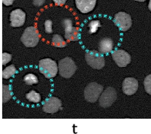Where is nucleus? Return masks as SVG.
I'll list each match as a JSON object with an SVG mask.
<instances>
[{
	"mask_svg": "<svg viewBox=\"0 0 151 134\" xmlns=\"http://www.w3.org/2000/svg\"><path fill=\"white\" fill-rule=\"evenodd\" d=\"M122 90L126 95H134L138 90V81L134 77L126 78L123 81Z\"/></svg>",
	"mask_w": 151,
	"mask_h": 134,
	"instance_id": "obj_12",
	"label": "nucleus"
},
{
	"mask_svg": "<svg viewBox=\"0 0 151 134\" xmlns=\"http://www.w3.org/2000/svg\"><path fill=\"white\" fill-rule=\"evenodd\" d=\"M24 81L28 85H33L38 83V78L33 74H28L24 77Z\"/></svg>",
	"mask_w": 151,
	"mask_h": 134,
	"instance_id": "obj_19",
	"label": "nucleus"
},
{
	"mask_svg": "<svg viewBox=\"0 0 151 134\" xmlns=\"http://www.w3.org/2000/svg\"><path fill=\"white\" fill-rule=\"evenodd\" d=\"M99 50L101 54H107L112 51L114 47V42L110 38H103L99 42Z\"/></svg>",
	"mask_w": 151,
	"mask_h": 134,
	"instance_id": "obj_14",
	"label": "nucleus"
},
{
	"mask_svg": "<svg viewBox=\"0 0 151 134\" xmlns=\"http://www.w3.org/2000/svg\"><path fill=\"white\" fill-rule=\"evenodd\" d=\"M85 58L87 64L93 69H101L105 65L104 55L96 50L87 51Z\"/></svg>",
	"mask_w": 151,
	"mask_h": 134,
	"instance_id": "obj_4",
	"label": "nucleus"
},
{
	"mask_svg": "<svg viewBox=\"0 0 151 134\" xmlns=\"http://www.w3.org/2000/svg\"><path fill=\"white\" fill-rule=\"evenodd\" d=\"M62 102L61 100L56 97H50L45 101L42 105L43 112L48 114H54L61 109Z\"/></svg>",
	"mask_w": 151,
	"mask_h": 134,
	"instance_id": "obj_10",
	"label": "nucleus"
},
{
	"mask_svg": "<svg viewBox=\"0 0 151 134\" xmlns=\"http://www.w3.org/2000/svg\"><path fill=\"white\" fill-rule=\"evenodd\" d=\"M117 98L118 94L116 90L112 87H108L100 95L99 104L101 107L108 108L115 102Z\"/></svg>",
	"mask_w": 151,
	"mask_h": 134,
	"instance_id": "obj_6",
	"label": "nucleus"
},
{
	"mask_svg": "<svg viewBox=\"0 0 151 134\" xmlns=\"http://www.w3.org/2000/svg\"><path fill=\"white\" fill-rule=\"evenodd\" d=\"M12 59V55L7 53H2V65H6L8 64Z\"/></svg>",
	"mask_w": 151,
	"mask_h": 134,
	"instance_id": "obj_23",
	"label": "nucleus"
},
{
	"mask_svg": "<svg viewBox=\"0 0 151 134\" xmlns=\"http://www.w3.org/2000/svg\"><path fill=\"white\" fill-rule=\"evenodd\" d=\"M45 32L47 34L53 33V22L50 20H47L45 22Z\"/></svg>",
	"mask_w": 151,
	"mask_h": 134,
	"instance_id": "obj_22",
	"label": "nucleus"
},
{
	"mask_svg": "<svg viewBox=\"0 0 151 134\" xmlns=\"http://www.w3.org/2000/svg\"><path fill=\"white\" fill-rule=\"evenodd\" d=\"M40 72L47 79L55 77L58 73L56 62L50 58H44L39 61Z\"/></svg>",
	"mask_w": 151,
	"mask_h": 134,
	"instance_id": "obj_2",
	"label": "nucleus"
},
{
	"mask_svg": "<svg viewBox=\"0 0 151 134\" xmlns=\"http://www.w3.org/2000/svg\"><path fill=\"white\" fill-rule=\"evenodd\" d=\"M103 90H104L103 86L99 83L95 82L89 83L84 90L85 99L88 102L95 103L99 98Z\"/></svg>",
	"mask_w": 151,
	"mask_h": 134,
	"instance_id": "obj_5",
	"label": "nucleus"
},
{
	"mask_svg": "<svg viewBox=\"0 0 151 134\" xmlns=\"http://www.w3.org/2000/svg\"><path fill=\"white\" fill-rule=\"evenodd\" d=\"M62 25L65 32V38L67 41H78L81 39V32L78 28L72 27V20L69 18L63 20Z\"/></svg>",
	"mask_w": 151,
	"mask_h": 134,
	"instance_id": "obj_7",
	"label": "nucleus"
},
{
	"mask_svg": "<svg viewBox=\"0 0 151 134\" xmlns=\"http://www.w3.org/2000/svg\"><path fill=\"white\" fill-rule=\"evenodd\" d=\"M26 98H27L28 101H29L30 102L35 103V104L40 103L41 101V95L40 93H37L35 90H32L29 93H27Z\"/></svg>",
	"mask_w": 151,
	"mask_h": 134,
	"instance_id": "obj_17",
	"label": "nucleus"
},
{
	"mask_svg": "<svg viewBox=\"0 0 151 134\" xmlns=\"http://www.w3.org/2000/svg\"><path fill=\"white\" fill-rule=\"evenodd\" d=\"M54 2L55 3L56 5H63V4H65L67 1H66V0H63V1H57V0H54Z\"/></svg>",
	"mask_w": 151,
	"mask_h": 134,
	"instance_id": "obj_24",
	"label": "nucleus"
},
{
	"mask_svg": "<svg viewBox=\"0 0 151 134\" xmlns=\"http://www.w3.org/2000/svg\"><path fill=\"white\" fill-rule=\"evenodd\" d=\"M114 23L121 32H126L132 27V17L125 12H119L114 16Z\"/></svg>",
	"mask_w": 151,
	"mask_h": 134,
	"instance_id": "obj_8",
	"label": "nucleus"
},
{
	"mask_svg": "<svg viewBox=\"0 0 151 134\" xmlns=\"http://www.w3.org/2000/svg\"><path fill=\"white\" fill-rule=\"evenodd\" d=\"M40 38V37L37 29L35 27H29L24 30L21 37V40L26 47H34L37 45Z\"/></svg>",
	"mask_w": 151,
	"mask_h": 134,
	"instance_id": "obj_1",
	"label": "nucleus"
},
{
	"mask_svg": "<svg viewBox=\"0 0 151 134\" xmlns=\"http://www.w3.org/2000/svg\"><path fill=\"white\" fill-rule=\"evenodd\" d=\"M52 44L56 47H64L67 46V43L61 35L54 34L52 39Z\"/></svg>",
	"mask_w": 151,
	"mask_h": 134,
	"instance_id": "obj_16",
	"label": "nucleus"
},
{
	"mask_svg": "<svg viewBox=\"0 0 151 134\" xmlns=\"http://www.w3.org/2000/svg\"><path fill=\"white\" fill-rule=\"evenodd\" d=\"M96 0H76L75 4L78 10L83 13H88L92 11L96 6Z\"/></svg>",
	"mask_w": 151,
	"mask_h": 134,
	"instance_id": "obj_13",
	"label": "nucleus"
},
{
	"mask_svg": "<svg viewBox=\"0 0 151 134\" xmlns=\"http://www.w3.org/2000/svg\"><path fill=\"white\" fill-rule=\"evenodd\" d=\"M3 3L6 5H10V4H13V1H3Z\"/></svg>",
	"mask_w": 151,
	"mask_h": 134,
	"instance_id": "obj_25",
	"label": "nucleus"
},
{
	"mask_svg": "<svg viewBox=\"0 0 151 134\" xmlns=\"http://www.w3.org/2000/svg\"><path fill=\"white\" fill-rule=\"evenodd\" d=\"M89 27V34H92L96 33L97 29L99 27H101V23L99 20H94V21H91L90 24H88Z\"/></svg>",
	"mask_w": 151,
	"mask_h": 134,
	"instance_id": "obj_20",
	"label": "nucleus"
},
{
	"mask_svg": "<svg viewBox=\"0 0 151 134\" xmlns=\"http://www.w3.org/2000/svg\"><path fill=\"white\" fill-rule=\"evenodd\" d=\"M16 73V68L15 65L12 64V65L9 66V67H6L5 69H3L2 71V77L3 79H9L11 77H13L15 74Z\"/></svg>",
	"mask_w": 151,
	"mask_h": 134,
	"instance_id": "obj_18",
	"label": "nucleus"
},
{
	"mask_svg": "<svg viewBox=\"0 0 151 134\" xmlns=\"http://www.w3.org/2000/svg\"><path fill=\"white\" fill-rule=\"evenodd\" d=\"M150 77L151 75H149L148 76H147L145 79L144 81V85H145V91L147 92L148 94H151V85H150Z\"/></svg>",
	"mask_w": 151,
	"mask_h": 134,
	"instance_id": "obj_21",
	"label": "nucleus"
},
{
	"mask_svg": "<svg viewBox=\"0 0 151 134\" xmlns=\"http://www.w3.org/2000/svg\"><path fill=\"white\" fill-rule=\"evenodd\" d=\"M10 26L12 27H21L24 25L26 21V13L21 9H16L11 12L10 15Z\"/></svg>",
	"mask_w": 151,
	"mask_h": 134,
	"instance_id": "obj_11",
	"label": "nucleus"
},
{
	"mask_svg": "<svg viewBox=\"0 0 151 134\" xmlns=\"http://www.w3.org/2000/svg\"><path fill=\"white\" fill-rule=\"evenodd\" d=\"M58 71L59 75L65 79L72 77L77 70V66L72 58L67 57L58 62Z\"/></svg>",
	"mask_w": 151,
	"mask_h": 134,
	"instance_id": "obj_3",
	"label": "nucleus"
},
{
	"mask_svg": "<svg viewBox=\"0 0 151 134\" xmlns=\"http://www.w3.org/2000/svg\"><path fill=\"white\" fill-rule=\"evenodd\" d=\"M12 86L10 85H4L2 87V102H7L12 98Z\"/></svg>",
	"mask_w": 151,
	"mask_h": 134,
	"instance_id": "obj_15",
	"label": "nucleus"
},
{
	"mask_svg": "<svg viewBox=\"0 0 151 134\" xmlns=\"http://www.w3.org/2000/svg\"><path fill=\"white\" fill-rule=\"evenodd\" d=\"M112 57L115 64L121 68L126 67L132 61L130 54L121 49L112 51Z\"/></svg>",
	"mask_w": 151,
	"mask_h": 134,
	"instance_id": "obj_9",
	"label": "nucleus"
}]
</instances>
